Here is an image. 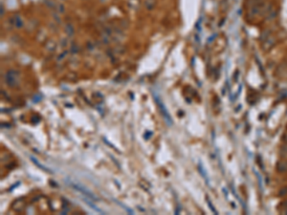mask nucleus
I'll return each instance as SVG.
<instances>
[{
  "label": "nucleus",
  "mask_w": 287,
  "mask_h": 215,
  "mask_svg": "<svg viewBox=\"0 0 287 215\" xmlns=\"http://www.w3.org/2000/svg\"><path fill=\"white\" fill-rule=\"evenodd\" d=\"M267 6V3L264 0H256V1H252L251 6L248 10V17L253 19L256 16L263 14V11Z\"/></svg>",
  "instance_id": "obj_1"
},
{
  "label": "nucleus",
  "mask_w": 287,
  "mask_h": 215,
  "mask_svg": "<svg viewBox=\"0 0 287 215\" xmlns=\"http://www.w3.org/2000/svg\"><path fill=\"white\" fill-rule=\"evenodd\" d=\"M279 154L281 157L287 158V144H284L283 145L280 146L279 148Z\"/></svg>",
  "instance_id": "obj_6"
},
{
  "label": "nucleus",
  "mask_w": 287,
  "mask_h": 215,
  "mask_svg": "<svg viewBox=\"0 0 287 215\" xmlns=\"http://www.w3.org/2000/svg\"><path fill=\"white\" fill-rule=\"evenodd\" d=\"M31 159L33 160V163H37V166H38L39 167H41L42 169H44V170H46V168H45V167H44L43 166H41V165H40V163H38V162H37V161L36 159H33V157L31 158Z\"/></svg>",
  "instance_id": "obj_9"
},
{
  "label": "nucleus",
  "mask_w": 287,
  "mask_h": 215,
  "mask_svg": "<svg viewBox=\"0 0 287 215\" xmlns=\"http://www.w3.org/2000/svg\"><path fill=\"white\" fill-rule=\"evenodd\" d=\"M277 171L279 173H285L287 172V161L281 160L277 163Z\"/></svg>",
  "instance_id": "obj_5"
},
{
  "label": "nucleus",
  "mask_w": 287,
  "mask_h": 215,
  "mask_svg": "<svg viewBox=\"0 0 287 215\" xmlns=\"http://www.w3.org/2000/svg\"><path fill=\"white\" fill-rule=\"evenodd\" d=\"M206 201H207V203H208V205H209V207H210V209H211V210H212V211L213 213H215V214H218V212L216 211L215 207H213L212 203V202L210 201V199H209V198H208V197H207V200H206Z\"/></svg>",
  "instance_id": "obj_7"
},
{
  "label": "nucleus",
  "mask_w": 287,
  "mask_h": 215,
  "mask_svg": "<svg viewBox=\"0 0 287 215\" xmlns=\"http://www.w3.org/2000/svg\"><path fill=\"white\" fill-rule=\"evenodd\" d=\"M156 103H157V104L159 105V108H160V110L162 111V114H163V116H164L167 123L168 124V125H171V122H172V121H171V116L168 115V113H167V109H166V107L163 105V103L160 100L159 98H156Z\"/></svg>",
  "instance_id": "obj_4"
},
{
  "label": "nucleus",
  "mask_w": 287,
  "mask_h": 215,
  "mask_svg": "<svg viewBox=\"0 0 287 215\" xmlns=\"http://www.w3.org/2000/svg\"><path fill=\"white\" fill-rule=\"evenodd\" d=\"M279 196H285V195H287V186H285V188H281L280 190H279Z\"/></svg>",
  "instance_id": "obj_8"
},
{
  "label": "nucleus",
  "mask_w": 287,
  "mask_h": 215,
  "mask_svg": "<svg viewBox=\"0 0 287 215\" xmlns=\"http://www.w3.org/2000/svg\"><path fill=\"white\" fill-rule=\"evenodd\" d=\"M69 185L72 186V188H74L75 189L78 190L80 192H81V193H83V194H85V195L89 198V199H91V200H93V201L97 200V198L95 197V195H94L93 193H91V192H90L89 190H87L85 188H83L82 185H78V184H76V183H73V182H70Z\"/></svg>",
  "instance_id": "obj_2"
},
{
  "label": "nucleus",
  "mask_w": 287,
  "mask_h": 215,
  "mask_svg": "<svg viewBox=\"0 0 287 215\" xmlns=\"http://www.w3.org/2000/svg\"><path fill=\"white\" fill-rule=\"evenodd\" d=\"M262 40H263L262 45H263V49H264V50L270 49V48H271L273 45L275 44V42H276L274 36H272V35H271L270 33H267L266 35L264 36V38L262 39Z\"/></svg>",
  "instance_id": "obj_3"
},
{
  "label": "nucleus",
  "mask_w": 287,
  "mask_h": 215,
  "mask_svg": "<svg viewBox=\"0 0 287 215\" xmlns=\"http://www.w3.org/2000/svg\"><path fill=\"white\" fill-rule=\"evenodd\" d=\"M282 141H284L285 144H287V133H285V134L282 136Z\"/></svg>",
  "instance_id": "obj_10"
}]
</instances>
